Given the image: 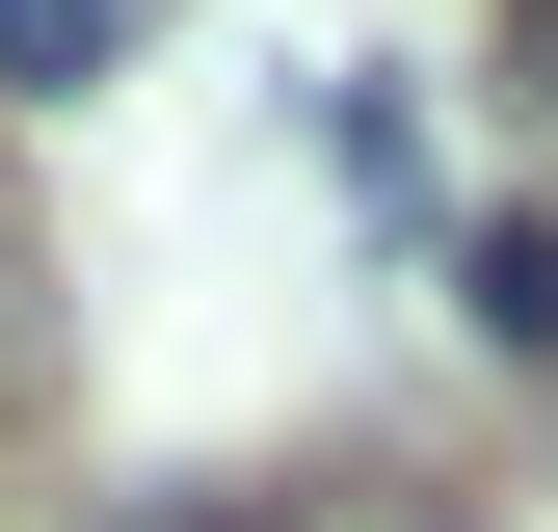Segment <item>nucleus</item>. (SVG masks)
<instances>
[{"label": "nucleus", "mask_w": 558, "mask_h": 532, "mask_svg": "<svg viewBox=\"0 0 558 532\" xmlns=\"http://www.w3.org/2000/svg\"><path fill=\"white\" fill-rule=\"evenodd\" d=\"M452 319H478L506 373H558V214H478V240H452Z\"/></svg>", "instance_id": "obj_1"}, {"label": "nucleus", "mask_w": 558, "mask_h": 532, "mask_svg": "<svg viewBox=\"0 0 558 532\" xmlns=\"http://www.w3.org/2000/svg\"><path fill=\"white\" fill-rule=\"evenodd\" d=\"M107 53H133V0H0V107H81Z\"/></svg>", "instance_id": "obj_2"}, {"label": "nucleus", "mask_w": 558, "mask_h": 532, "mask_svg": "<svg viewBox=\"0 0 558 532\" xmlns=\"http://www.w3.org/2000/svg\"><path fill=\"white\" fill-rule=\"evenodd\" d=\"M319 160H345V186H373V214H399V240H426V107H399V81H319Z\"/></svg>", "instance_id": "obj_3"}, {"label": "nucleus", "mask_w": 558, "mask_h": 532, "mask_svg": "<svg viewBox=\"0 0 558 532\" xmlns=\"http://www.w3.org/2000/svg\"><path fill=\"white\" fill-rule=\"evenodd\" d=\"M266 532H452L426 480H345V506H266Z\"/></svg>", "instance_id": "obj_4"}, {"label": "nucleus", "mask_w": 558, "mask_h": 532, "mask_svg": "<svg viewBox=\"0 0 558 532\" xmlns=\"http://www.w3.org/2000/svg\"><path fill=\"white\" fill-rule=\"evenodd\" d=\"M506 81H532V107H558V0H506Z\"/></svg>", "instance_id": "obj_5"}, {"label": "nucleus", "mask_w": 558, "mask_h": 532, "mask_svg": "<svg viewBox=\"0 0 558 532\" xmlns=\"http://www.w3.org/2000/svg\"><path fill=\"white\" fill-rule=\"evenodd\" d=\"M0 373H27V214H0Z\"/></svg>", "instance_id": "obj_6"}]
</instances>
